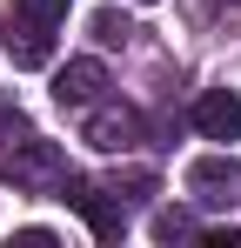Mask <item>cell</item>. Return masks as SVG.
Masks as SVG:
<instances>
[{
	"instance_id": "cell-1",
	"label": "cell",
	"mask_w": 241,
	"mask_h": 248,
	"mask_svg": "<svg viewBox=\"0 0 241 248\" xmlns=\"http://www.w3.org/2000/svg\"><path fill=\"white\" fill-rule=\"evenodd\" d=\"M0 174H7L14 188H27V195H60V181H67V155H60L54 141H20V148L0 161Z\"/></svg>"
},
{
	"instance_id": "cell-2",
	"label": "cell",
	"mask_w": 241,
	"mask_h": 248,
	"mask_svg": "<svg viewBox=\"0 0 241 248\" xmlns=\"http://www.w3.org/2000/svg\"><path fill=\"white\" fill-rule=\"evenodd\" d=\"M134 141H141V114H134L127 101H94V108H87V148L127 155Z\"/></svg>"
},
{
	"instance_id": "cell-3",
	"label": "cell",
	"mask_w": 241,
	"mask_h": 248,
	"mask_svg": "<svg viewBox=\"0 0 241 248\" xmlns=\"http://www.w3.org/2000/svg\"><path fill=\"white\" fill-rule=\"evenodd\" d=\"M60 202L74 208L80 221H87V228L101 235V242H120V228H127V215H120V208L107 202V188H94V181H74V174H67V181H60Z\"/></svg>"
},
{
	"instance_id": "cell-4",
	"label": "cell",
	"mask_w": 241,
	"mask_h": 248,
	"mask_svg": "<svg viewBox=\"0 0 241 248\" xmlns=\"http://www.w3.org/2000/svg\"><path fill=\"white\" fill-rule=\"evenodd\" d=\"M188 195H195V202H241V161L235 155H201V161H188Z\"/></svg>"
},
{
	"instance_id": "cell-5",
	"label": "cell",
	"mask_w": 241,
	"mask_h": 248,
	"mask_svg": "<svg viewBox=\"0 0 241 248\" xmlns=\"http://www.w3.org/2000/svg\"><path fill=\"white\" fill-rule=\"evenodd\" d=\"M195 127L208 134V141H241V94H235V87L195 94Z\"/></svg>"
},
{
	"instance_id": "cell-6",
	"label": "cell",
	"mask_w": 241,
	"mask_h": 248,
	"mask_svg": "<svg viewBox=\"0 0 241 248\" xmlns=\"http://www.w3.org/2000/svg\"><path fill=\"white\" fill-rule=\"evenodd\" d=\"M101 87H107V67H101L94 54H80V61H67V67L54 74V101H60V108H94Z\"/></svg>"
},
{
	"instance_id": "cell-7",
	"label": "cell",
	"mask_w": 241,
	"mask_h": 248,
	"mask_svg": "<svg viewBox=\"0 0 241 248\" xmlns=\"http://www.w3.org/2000/svg\"><path fill=\"white\" fill-rule=\"evenodd\" d=\"M0 41H7V61L14 67H47L54 61V34L34 27V20H20V14H7V34Z\"/></svg>"
},
{
	"instance_id": "cell-8",
	"label": "cell",
	"mask_w": 241,
	"mask_h": 248,
	"mask_svg": "<svg viewBox=\"0 0 241 248\" xmlns=\"http://www.w3.org/2000/svg\"><path fill=\"white\" fill-rule=\"evenodd\" d=\"M67 7H74V0H14V14H20V20H34V27H47V34L67 20Z\"/></svg>"
},
{
	"instance_id": "cell-9",
	"label": "cell",
	"mask_w": 241,
	"mask_h": 248,
	"mask_svg": "<svg viewBox=\"0 0 241 248\" xmlns=\"http://www.w3.org/2000/svg\"><path fill=\"white\" fill-rule=\"evenodd\" d=\"M127 34H134V27L120 20L114 7H101V14H94V41H107V47H120V41H127Z\"/></svg>"
},
{
	"instance_id": "cell-10",
	"label": "cell",
	"mask_w": 241,
	"mask_h": 248,
	"mask_svg": "<svg viewBox=\"0 0 241 248\" xmlns=\"http://www.w3.org/2000/svg\"><path fill=\"white\" fill-rule=\"evenodd\" d=\"M154 235H161V242H181V235H195V221L174 215V208H161V215H154Z\"/></svg>"
},
{
	"instance_id": "cell-11",
	"label": "cell",
	"mask_w": 241,
	"mask_h": 248,
	"mask_svg": "<svg viewBox=\"0 0 241 248\" xmlns=\"http://www.w3.org/2000/svg\"><path fill=\"white\" fill-rule=\"evenodd\" d=\"M14 242H20V248H54V235H47V228H20Z\"/></svg>"
}]
</instances>
